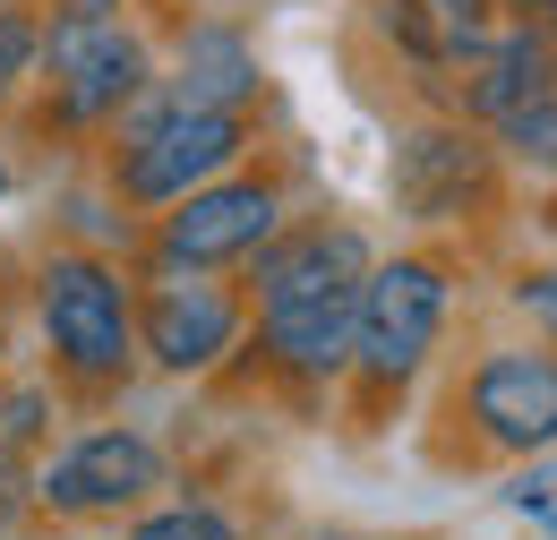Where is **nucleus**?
Returning <instances> with one entry per match:
<instances>
[{
	"label": "nucleus",
	"instance_id": "obj_1",
	"mask_svg": "<svg viewBox=\"0 0 557 540\" xmlns=\"http://www.w3.org/2000/svg\"><path fill=\"white\" fill-rule=\"evenodd\" d=\"M446 327V274L429 258H395V267L360 274V300H351V360L369 378H412L429 360V343Z\"/></svg>",
	"mask_w": 557,
	"mask_h": 540
},
{
	"label": "nucleus",
	"instance_id": "obj_2",
	"mask_svg": "<svg viewBox=\"0 0 557 540\" xmlns=\"http://www.w3.org/2000/svg\"><path fill=\"white\" fill-rule=\"evenodd\" d=\"M232 155H240V112L154 103V121H146V130L129 137V155H121V189L138 206H181L189 189H207Z\"/></svg>",
	"mask_w": 557,
	"mask_h": 540
},
{
	"label": "nucleus",
	"instance_id": "obj_3",
	"mask_svg": "<svg viewBox=\"0 0 557 540\" xmlns=\"http://www.w3.org/2000/svg\"><path fill=\"white\" fill-rule=\"evenodd\" d=\"M44 335L77 378H121L129 369V292L95 258H52L44 267Z\"/></svg>",
	"mask_w": 557,
	"mask_h": 540
},
{
	"label": "nucleus",
	"instance_id": "obj_4",
	"mask_svg": "<svg viewBox=\"0 0 557 540\" xmlns=\"http://www.w3.org/2000/svg\"><path fill=\"white\" fill-rule=\"evenodd\" d=\"M44 61H52V95L70 121H103L146 86V52L138 35H121V17H61L44 35Z\"/></svg>",
	"mask_w": 557,
	"mask_h": 540
},
{
	"label": "nucleus",
	"instance_id": "obj_5",
	"mask_svg": "<svg viewBox=\"0 0 557 540\" xmlns=\"http://www.w3.org/2000/svg\"><path fill=\"white\" fill-rule=\"evenodd\" d=\"M146 489H163V455L146 446L138 429H95V438H77L70 455L35 480V498L52 515H121V506H138Z\"/></svg>",
	"mask_w": 557,
	"mask_h": 540
},
{
	"label": "nucleus",
	"instance_id": "obj_6",
	"mask_svg": "<svg viewBox=\"0 0 557 540\" xmlns=\"http://www.w3.org/2000/svg\"><path fill=\"white\" fill-rule=\"evenodd\" d=\"M267 241H275V189H258V181H207V189H189L181 214L163 223V258H172V267L258 258Z\"/></svg>",
	"mask_w": 557,
	"mask_h": 540
},
{
	"label": "nucleus",
	"instance_id": "obj_7",
	"mask_svg": "<svg viewBox=\"0 0 557 540\" xmlns=\"http://www.w3.org/2000/svg\"><path fill=\"white\" fill-rule=\"evenodd\" d=\"M472 420L488 446L541 455L557 446V352H497L472 369Z\"/></svg>",
	"mask_w": 557,
	"mask_h": 540
},
{
	"label": "nucleus",
	"instance_id": "obj_8",
	"mask_svg": "<svg viewBox=\"0 0 557 540\" xmlns=\"http://www.w3.org/2000/svg\"><path fill=\"white\" fill-rule=\"evenodd\" d=\"M232 335H240V300H232L223 283H198V274H189V283H163V292L146 300V352H154L172 378L223 360Z\"/></svg>",
	"mask_w": 557,
	"mask_h": 540
},
{
	"label": "nucleus",
	"instance_id": "obj_9",
	"mask_svg": "<svg viewBox=\"0 0 557 540\" xmlns=\"http://www.w3.org/2000/svg\"><path fill=\"white\" fill-rule=\"evenodd\" d=\"M481 181H488V155L463 130H412L395 146V163H386L395 206L420 214V223H437V214H455L463 198H481Z\"/></svg>",
	"mask_w": 557,
	"mask_h": 540
},
{
	"label": "nucleus",
	"instance_id": "obj_10",
	"mask_svg": "<svg viewBox=\"0 0 557 540\" xmlns=\"http://www.w3.org/2000/svg\"><path fill=\"white\" fill-rule=\"evenodd\" d=\"M369 274V249H360V232H300V241H283L258 258V309H275V300H318V292H351Z\"/></svg>",
	"mask_w": 557,
	"mask_h": 540
},
{
	"label": "nucleus",
	"instance_id": "obj_11",
	"mask_svg": "<svg viewBox=\"0 0 557 540\" xmlns=\"http://www.w3.org/2000/svg\"><path fill=\"white\" fill-rule=\"evenodd\" d=\"M351 300H360V283L351 292H318V300H275L267 309V352L283 369H300V378L344 369L351 360Z\"/></svg>",
	"mask_w": 557,
	"mask_h": 540
},
{
	"label": "nucleus",
	"instance_id": "obj_12",
	"mask_svg": "<svg viewBox=\"0 0 557 540\" xmlns=\"http://www.w3.org/2000/svg\"><path fill=\"white\" fill-rule=\"evenodd\" d=\"M249 95H258V52L232 26H198L181 44V77H172L163 103H181V112H240Z\"/></svg>",
	"mask_w": 557,
	"mask_h": 540
},
{
	"label": "nucleus",
	"instance_id": "obj_13",
	"mask_svg": "<svg viewBox=\"0 0 557 540\" xmlns=\"http://www.w3.org/2000/svg\"><path fill=\"white\" fill-rule=\"evenodd\" d=\"M472 77H463V103L481 112V121H506V112H523V103H541L549 95V52H541V35L523 26V35H506V44H488V52H472Z\"/></svg>",
	"mask_w": 557,
	"mask_h": 540
},
{
	"label": "nucleus",
	"instance_id": "obj_14",
	"mask_svg": "<svg viewBox=\"0 0 557 540\" xmlns=\"http://www.w3.org/2000/svg\"><path fill=\"white\" fill-rule=\"evenodd\" d=\"M386 26L412 61H472L488 26V0H386Z\"/></svg>",
	"mask_w": 557,
	"mask_h": 540
},
{
	"label": "nucleus",
	"instance_id": "obj_15",
	"mask_svg": "<svg viewBox=\"0 0 557 540\" xmlns=\"http://www.w3.org/2000/svg\"><path fill=\"white\" fill-rule=\"evenodd\" d=\"M497 130H506V146H515V155H523L532 172H557V95L523 103V112H506Z\"/></svg>",
	"mask_w": 557,
	"mask_h": 540
},
{
	"label": "nucleus",
	"instance_id": "obj_16",
	"mask_svg": "<svg viewBox=\"0 0 557 540\" xmlns=\"http://www.w3.org/2000/svg\"><path fill=\"white\" fill-rule=\"evenodd\" d=\"M129 540H240L214 506H163V515H146Z\"/></svg>",
	"mask_w": 557,
	"mask_h": 540
},
{
	"label": "nucleus",
	"instance_id": "obj_17",
	"mask_svg": "<svg viewBox=\"0 0 557 540\" xmlns=\"http://www.w3.org/2000/svg\"><path fill=\"white\" fill-rule=\"evenodd\" d=\"M35 52H44V35H35L26 17H9V9H0V103L17 95V77L35 69Z\"/></svg>",
	"mask_w": 557,
	"mask_h": 540
},
{
	"label": "nucleus",
	"instance_id": "obj_18",
	"mask_svg": "<svg viewBox=\"0 0 557 540\" xmlns=\"http://www.w3.org/2000/svg\"><path fill=\"white\" fill-rule=\"evenodd\" d=\"M515 300H523V318H532V327L557 343V274H532V283H523Z\"/></svg>",
	"mask_w": 557,
	"mask_h": 540
},
{
	"label": "nucleus",
	"instance_id": "obj_19",
	"mask_svg": "<svg viewBox=\"0 0 557 540\" xmlns=\"http://www.w3.org/2000/svg\"><path fill=\"white\" fill-rule=\"evenodd\" d=\"M61 17H112V0H70Z\"/></svg>",
	"mask_w": 557,
	"mask_h": 540
},
{
	"label": "nucleus",
	"instance_id": "obj_20",
	"mask_svg": "<svg viewBox=\"0 0 557 540\" xmlns=\"http://www.w3.org/2000/svg\"><path fill=\"white\" fill-rule=\"evenodd\" d=\"M318 540H351V532H318Z\"/></svg>",
	"mask_w": 557,
	"mask_h": 540
},
{
	"label": "nucleus",
	"instance_id": "obj_21",
	"mask_svg": "<svg viewBox=\"0 0 557 540\" xmlns=\"http://www.w3.org/2000/svg\"><path fill=\"white\" fill-rule=\"evenodd\" d=\"M0 189H9V163H0Z\"/></svg>",
	"mask_w": 557,
	"mask_h": 540
},
{
	"label": "nucleus",
	"instance_id": "obj_22",
	"mask_svg": "<svg viewBox=\"0 0 557 540\" xmlns=\"http://www.w3.org/2000/svg\"><path fill=\"white\" fill-rule=\"evenodd\" d=\"M0 532H9V515H0Z\"/></svg>",
	"mask_w": 557,
	"mask_h": 540
}]
</instances>
